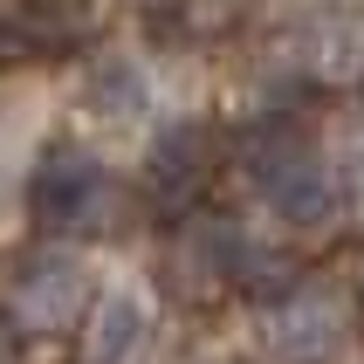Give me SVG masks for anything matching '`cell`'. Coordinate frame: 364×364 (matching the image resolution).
Here are the masks:
<instances>
[{
  "label": "cell",
  "instance_id": "6da1fadb",
  "mask_svg": "<svg viewBox=\"0 0 364 364\" xmlns=\"http://www.w3.org/2000/svg\"><path fill=\"white\" fill-rule=\"evenodd\" d=\"M97 200H103V165L76 144H55L48 159L35 165V213L48 227H82L97 220Z\"/></svg>",
  "mask_w": 364,
  "mask_h": 364
},
{
  "label": "cell",
  "instance_id": "7a4b0ae2",
  "mask_svg": "<svg viewBox=\"0 0 364 364\" xmlns=\"http://www.w3.org/2000/svg\"><path fill=\"white\" fill-rule=\"evenodd\" d=\"M82 303H90V275H82L69 255L28 262V275H21V289H14V309L28 316V323H41V330L76 323V316H82Z\"/></svg>",
  "mask_w": 364,
  "mask_h": 364
},
{
  "label": "cell",
  "instance_id": "3957f363",
  "mask_svg": "<svg viewBox=\"0 0 364 364\" xmlns=\"http://www.w3.org/2000/svg\"><path fill=\"white\" fill-rule=\"evenodd\" d=\"M262 186H268V200H275V213H289L296 227H316V220H330V179H323V165L316 159H303V151H282V159L262 172Z\"/></svg>",
  "mask_w": 364,
  "mask_h": 364
},
{
  "label": "cell",
  "instance_id": "277c9868",
  "mask_svg": "<svg viewBox=\"0 0 364 364\" xmlns=\"http://www.w3.org/2000/svg\"><path fill=\"white\" fill-rule=\"evenodd\" d=\"M268 344L282 350V358H323L337 344V303L330 296H289L275 316H268Z\"/></svg>",
  "mask_w": 364,
  "mask_h": 364
},
{
  "label": "cell",
  "instance_id": "5b68a950",
  "mask_svg": "<svg viewBox=\"0 0 364 364\" xmlns=\"http://www.w3.org/2000/svg\"><path fill=\"white\" fill-rule=\"evenodd\" d=\"M138 344H144V296L138 289L97 296V316H90V364H124Z\"/></svg>",
  "mask_w": 364,
  "mask_h": 364
},
{
  "label": "cell",
  "instance_id": "8992f818",
  "mask_svg": "<svg viewBox=\"0 0 364 364\" xmlns=\"http://www.w3.org/2000/svg\"><path fill=\"white\" fill-rule=\"evenodd\" d=\"M200 179H206L200 131H172V138H159V151H151V186H159V200H186Z\"/></svg>",
  "mask_w": 364,
  "mask_h": 364
},
{
  "label": "cell",
  "instance_id": "52a82bcc",
  "mask_svg": "<svg viewBox=\"0 0 364 364\" xmlns=\"http://www.w3.org/2000/svg\"><path fill=\"white\" fill-rule=\"evenodd\" d=\"M90 97H97V110H110V117H131V110H138V69H124V62H110V69H103V82L97 90H90Z\"/></svg>",
  "mask_w": 364,
  "mask_h": 364
},
{
  "label": "cell",
  "instance_id": "ba28073f",
  "mask_svg": "<svg viewBox=\"0 0 364 364\" xmlns=\"http://www.w3.org/2000/svg\"><path fill=\"white\" fill-rule=\"evenodd\" d=\"M14 358V323H7V316H0V364Z\"/></svg>",
  "mask_w": 364,
  "mask_h": 364
}]
</instances>
